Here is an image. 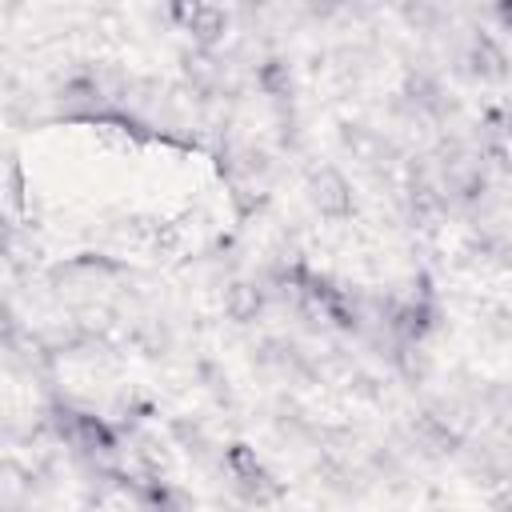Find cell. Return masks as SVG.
<instances>
[{
  "label": "cell",
  "instance_id": "obj_1",
  "mask_svg": "<svg viewBox=\"0 0 512 512\" xmlns=\"http://www.w3.org/2000/svg\"><path fill=\"white\" fill-rule=\"evenodd\" d=\"M52 424H56L60 440L72 444V448H76L80 456H88V460H108V456L116 452V436H112V428H108L100 416H92V412L56 408Z\"/></svg>",
  "mask_w": 512,
  "mask_h": 512
},
{
  "label": "cell",
  "instance_id": "obj_2",
  "mask_svg": "<svg viewBox=\"0 0 512 512\" xmlns=\"http://www.w3.org/2000/svg\"><path fill=\"white\" fill-rule=\"evenodd\" d=\"M224 460H228V472H232V480H236V488H240L244 500H252V504H272V500L280 496L276 476L260 464V456H256L248 444H232Z\"/></svg>",
  "mask_w": 512,
  "mask_h": 512
},
{
  "label": "cell",
  "instance_id": "obj_3",
  "mask_svg": "<svg viewBox=\"0 0 512 512\" xmlns=\"http://www.w3.org/2000/svg\"><path fill=\"white\" fill-rule=\"evenodd\" d=\"M176 20L184 24V32H188L200 48H212V44L224 36V28H228V16H224L216 4H180V8H176Z\"/></svg>",
  "mask_w": 512,
  "mask_h": 512
},
{
  "label": "cell",
  "instance_id": "obj_4",
  "mask_svg": "<svg viewBox=\"0 0 512 512\" xmlns=\"http://www.w3.org/2000/svg\"><path fill=\"white\" fill-rule=\"evenodd\" d=\"M308 196H312V204H316L324 216H344V212L352 208V192H348V184H344V176H340L336 168L312 172Z\"/></svg>",
  "mask_w": 512,
  "mask_h": 512
},
{
  "label": "cell",
  "instance_id": "obj_5",
  "mask_svg": "<svg viewBox=\"0 0 512 512\" xmlns=\"http://www.w3.org/2000/svg\"><path fill=\"white\" fill-rule=\"evenodd\" d=\"M468 64H472V72L484 76V80H500V76L508 72V56H504V48H500L492 36H484V32L472 40V48H468Z\"/></svg>",
  "mask_w": 512,
  "mask_h": 512
},
{
  "label": "cell",
  "instance_id": "obj_6",
  "mask_svg": "<svg viewBox=\"0 0 512 512\" xmlns=\"http://www.w3.org/2000/svg\"><path fill=\"white\" fill-rule=\"evenodd\" d=\"M260 304H264V292L252 288V284H236V288L228 292V312H232L236 320H252V316L260 312Z\"/></svg>",
  "mask_w": 512,
  "mask_h": 512
},
{
  "label": "cell",
  "instance_id": "obj_7",
  "mask_svg": "<svg viewBox=\"0 0 512 512\" xmlns=\"http://www.w3.org/2000/svg\"><path fill=\"white\" fill-rule=\"evenodd\" d=\"M496 16H500V24H504V32L512 36V4H500V8H496Z\"/></svg>",
  "mask_w": 512,
  "mask_h": 512
}]
</instances>
